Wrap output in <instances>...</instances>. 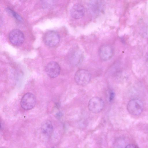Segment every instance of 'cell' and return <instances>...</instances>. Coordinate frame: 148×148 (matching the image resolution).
<instances>
[{
  "label": "cell",
  "instance_id": "10",
  "mask_svg": "<svg viewBox=\"0 0 148 148\" xmlns=\"http://www.w3.org/2000/svg\"><path fill=\"white\" fill-rule=\"evenodd\" d=\"M41 129L43 134L47 136H50L53 130V126L51 122L47 120L43 121L42 123Z\"/></svg>",
  "mask_w": 148,
  "mask_h": 148
},
{
  "label": "cell",
  "instance_id": "12",
  "mask_svg": "<svg viewBox=\"0 0 148 148\" xmlns=\"http://www.w3.org/2000/svg\"><path fill=\"white\" fill-rule=\"evenodd\" d=\"M115 96V93L111 91L110 93L109 100L110 101H111L113 100Z\"/></svg>",
  "mask_w": 148,
  "mask_h": 148
},
{
  "label": "cell",
  "instance_id": "2",
  "mask_svg": "<svg viewBox=\"0 0 148 148\" xmlns=\"http://www.w3.org/2000/svg\"><path fill=\"white\" fill-rule=\"evenodd\" d=\"M143 106L142 102L138 99H134L130 100L127 106V109L132 115L137 116L143 112Z\"/></svg>",
  "mask_w": 148,
  "mask_h": 148
},
{
  "label": "cell",
  "instance_id": "6",
  "mask_svg": "<svg viewBox=\"0 0 148 148\" xmlns=\"http://www.w3.org/2000/svg\"><path fill=\"white\" fill-rule=\"evenodd\" d=\"M9 39L13 45L19 46L22 45L24 40V36L20 30L15 29L10 32L9 34Z\"/></svg>",
  "mask_w": 148,
  "mask_h": 148
},
{
  "label": "cell",
  "instance_id": "1",
  "mask_svg": "<svg viewBox=\"0 0 148 148\" xmlns=\"http://www.w3.org/2000/svg\"><path fill=\"white\" fill-rule=\"evenodd\" d=\"M36 103V99L34 95L31 92H27L22 98L20 103L23 109L27 110L33 108Z\"/></svg>",
  "mask_w": 148,
  "mask_h": 148
},
{
  "label": "cell",
  "instance_id": "11",
  "mask_svg": "<svg viewBox=\"0 0 148 148\" xmlns=\"http://www.w3.org/2000/svg\"><path fill=\"white\" fill-rule=\"evenodd\" d=\"M7 11L10 13L19 22H21L22 21V18L18 14L10 8H7Z\"/></svg>",
  "mask_w": 148,
  "mask_h": 148
},
{
  "label": "cell",
  "instance_id": "13",
  "mask_svg": "<svg viewBox=\"0 0 148 148\" xmlns=\"http://www.w3.org/2000/svg\"><path fill=\"white\" fill-rule=\"evenodd\" d=\"M126 148H136L138 147L136 145L132 144H129L125 147Z\"/></svg>",
  "mask_w": 148,
  "mask_h": 148
},
{
  "label": "cell",
  "instance_id": "4",
  "mask_svg": "<svg viewBox=\"0 0 148 148\" xmlns=\"http://www.w3.org/2000/svg\"><path fill=\"white\" fill-rule=\"evenodd\" d=\"M45 43L49 47H53L57 45L60 40V36L56 32L51 30L47 32L43 36Z\"/></svg>",
  "mask_w": 148,
  "mask_h": 148
},
{
  "label": "cell",
  "instance_id": "8",
  "mask_svg": "<svg viewBox=\"0 0 148 148\" xmlns=\"http://www.w3.org/2000/svg\"><path fill=\"white\" fill-rule=\"evenodd\" d=\"M113 54V49L112 47L108 45L102 46L99 51V57L102 60L107 61L110 59Z\"/></svg>",
  "mask_w": 148,
  "mask_h": 148
},
{
  "label": "cell",
  "instance_id": "9",
  "mask_svg": "<svg viewBox=\"0 0 148 148\" xmlns=\"http://www.w3.org/2000/svg\"><path fill=\"white\" fill-rule=\"evenodd\" d=\"M71 16L73 18L78 19L82 18L85 14V10L83 6L79 3L74 4L70 10Z\"/></svg>",
  "mask_w": 148,
  "mask_h": 148
},
{
  "label": "cell",
  "instance_id": "3",
  "mask_svg": "<svg viewBox=\"0 0 148 148\" xmlns=\"http://www.w3.org/2000/svg\"><path fill=\"white\" fill-rule=\"evenodd\" d=\"M91 75L90 73L85 69H80L75 73L74 79L78 84L84 86L88 84L90 80Z\"/></svg>",
  "mask_w": 148,
  "mask_h": 148
},
{
  "label": "cell",
  "instance_id": "7",
  "mask_svg": "<svg viewBox=\"0 0 148 148\" xmlns=\"http://www.w3.org/2000/svg\"><path fill=\"white\" fill-rule=\"evenodd\" d=\"M47 75L51 78H55L60 74V68L59 64L55 62H51L46 65L45 69Z\"/></svg>",
  "mask_w": 148,
  "mask_h": 148
},
{
  "label": "cell",
  "instance_id": "5",
  "mask_svg": "<svg viewBox=\"0 0 148 148\" xmlns=\"http://www.w3.org/2000/svg\"><path fill=\"white\" fill-rule=\"evenodd\" d=\"M104 103L101 98L97 97H93L89 101L88 107L92 112L97 114L101 112L104 106Z\"/></svg>",
  "mask_w": 148,
  "mask_h": 148
}]
</instances>
